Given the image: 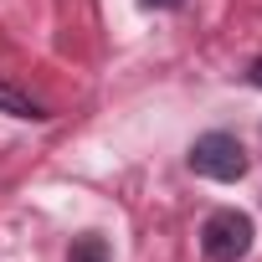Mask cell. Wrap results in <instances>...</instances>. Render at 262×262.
I'll return each mask as SVG.
<instances>
[{
    "label": "cell",
    "instance_id": "1",
    "mask_svg": "<svg viewBox=\"0 0 262 262\" xmlns=\"http://www.w3.org/2000/svg\"><path fill=\"white\" fill-rule=\"evenodd\" d=\"M185 160H190V170H195L201 180H221V185H231V180L247 175V149H242L236 134H226V128H211V134H201V139L190 144Z\"/></svg>",
    "mask_w": 262,
    "mask_h": 262
},
{
    "label": "cell",
    "instance_id": "2",
    "mask_svg": "<svg viewBox=\"0 0 262 262\" xmlns=\"http://www.w3.org/2000/svg\"><path fill=\"white\" fill-rule=\"evenodd\" d=\"M201 252H206L211 262H242V257L252 252V221H247L236 206L211 211L206 226H201Z\"/></svg>",
    "mask_w": 262,
    "mask_h": 262
},
{
    "label": "cell",
    "instance_id": "3",
    "mask_svg": "<svg viewBox=\"0 0 262 262\" xmlns=\"http://www.w3.org/2000/svg\"><path fill=\"white\" fill-rule=\"evenodd\" d=\"M0 113H11V118H36V123H41V118H52V113H47V103H36V98H31V93H21L16 82H0Z\"/></svg>",
    "mask_w": 262,
    "mask_h": 262
},
{
    "label": "cell",
    "instance_id": "4",
    "mask_svg": "<svg viewBox=\"0 0 262 262\" xmlns=\"http://www.w3.org/2000/svg\"><path fill=\"white\" fill-rule=\"evenodd\" d=\"M67 262H108V242L103 236H77L72 252H67Z\"/></svg>",
    "mask_w": 262,
    "mask_h": 262
},
{
    "label": "cell",
    "instance_id": "5",
    "mask_svg": "<svg viewBox=\"0 0 262 262\" xmlns=\"http://www.w3.org/2000/svg\"><path fill=\"white\" fill-rule=\"evenodd\" d=\"M247 82H252V88H262V57H257V62L247 67Z\"/></svg>",
    "mask_w": 262,
    "mask_h": 262
},
{
    "label": "cell",
    "instance_id": "6",
    "mask_svg": "<svg viewBox=\"0 0 262 262\" xmlns=\"http://www.w3.org/2000/svg\"><path fill=\"white\" fill-rule=\"evenodd\" d=\"M144 6H160V11H175V6H180V0H144Z\"/></svg>",
    "mask_w": 262,
    "mask_h": 262
}]
</instances>
